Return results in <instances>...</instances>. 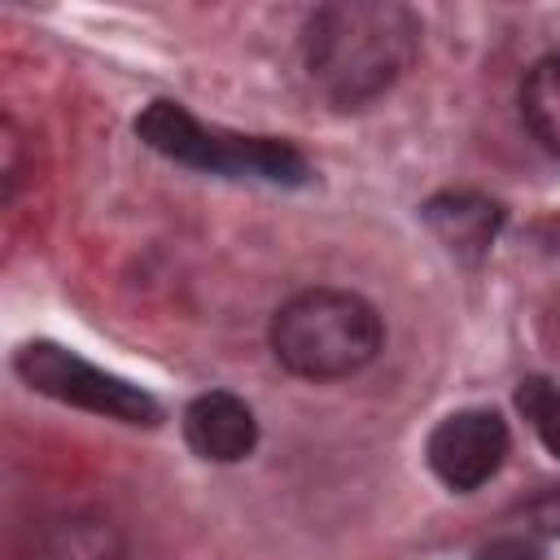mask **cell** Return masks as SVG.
I'll return each instance as SVG.
<instances>
[{
    "label": "cell",
    "instance_id": "cell-1",
    "mask_svg": "<svg viewBox=\"0 0 560 560\" xmlns=\"http://www.w3.org/2000/svg\"><path fill=\"white\" fill-rule=\"evenodd\" d=\"M420 48V22L394 0H332L311 13L302 35L306 74L337 109H363L385 96Z\"/></svg>",
    "mask_w": 560,
    "mask_h": 560
},
{
    "label": "cell",
    "instance_id": "cell-2",
    "mask_svg": "<svg viewBox=\"0 0 560 560\" xmlns=\"http://www.w3.org/2000/svg\"><path fill=\"white\" fill-rule=\"evenodd\" d=\"M385 324L350 289H306L271 315V354L302 381H341L376 359Z\"/></svg>",
    "mask_w": 560,
    "mask_h": 560
},
{
    "label": "cell",
    "instance_id": "cell-3",
    "mask_svg": "<svg viewBox=\"0 0 560 560\" xmlns=\"http://www.w3.org/2000/svg\"><path fill=\"white\" fill-rule=\"evenodd\" d=\"M136 136L153 153L179 166H192V171H210L228 179H262L280 188H298L311 179V166L293 144L271 140V136H236V131L206 127L175 101H153L136 118Z\"/></svg>",
    "mask_w": 560,
    "mask_h": 560
},
{
    "label": "cell",
    "instance_id": "cell-4",
    "mask_svg": "<svg viewBox=\"0 0 560 560\" xmlns=\"http://www.w3.org/2000/svg\"><path fill=\"white\" fill-rule=\"evenodd\" d=\"M13 368L35 394H48L66 407L109 416L122 424H140V429H153L162 420V402L149 389L79 359L74 350H66L57 341H26L13 359Z\"/></svg>",
    "mask_w": 560,
    "mask_h": 560
},
{
    "label": "cell",
    "instance_id": "cell-5",
    "mask_svg": "<svg viewBox=\"0 0 560 560\" xmlns=\"http://www.w3.org/2000/svg\"><path fill=\"white\" fill-rule=\"evenodd\" d=\"M424 455H429V468L438 472L442 486L468 494L499 472V464L508 455V424L490 407L455 411L429 433Z\"/></svg>",
    "mask_w": 560,
    "mask_h": 560
},
{
    "label": "cell",
    "instance_id": "cell-6",
    "mask_svg": "<svg viewBox=\"0 0 560 560\" xmlns=\"http://www.w3.org/2000/svg\"><path fill=\"white\" fill-rule=\"evenodd\" d=\"M184 442L210 464H236L254 451L258 420L245 398L228 389H210L184 407Z\"/></svg>",
    "mask_w": 560,
    "mask_h": 560
},
{
    "label": "cell",
    "instance_id": "cell-7",
    "mask_svg": "<svg viewBox=\"0 0 560 560\" xmlns=\"http://www.w3.org/2000/svg\"><path fill=\"white\" fill-rule=\"evenodd\" d=\"M122 556L127 551H122L118 525L92 512L48 521L31 538V551H26V560H122Z\"/></svg>",
    "mask_w": 560,
    "mask_h": 560
},
{
    "label": "cell",
    "instance_id": "cell-8",
    "mask_svg": "<svg viewBox=\"0 0 560 560\" xmlns=\"http://www.w3.org/2000/svg\"><path fill=\"white\" fill-rule=\"evenodd\" d=\"M424 219L442 236V245H451L455 254L477 258V254L490 249V241L503 223V210L481 192H442L424 206Z\"/></svg>",
    "mask_w": 560,
    "mask_h": 560
},
{
    "label": "cell",
    "instance_id": "cell-9",
    "mask_svg": "<svg viewBox=\"0 0 560 560\" xmlns=\"http://www.w3.org/2000/svg\"><path fill=\"white\" fill-rule=\"evenodd\" d=\"M521 118H525V131L547 153L560 158V52L529 66L521 83Z\"/></svg>",
    "mask_w": 560,
    "mask_h": 560
},
{
    "label": "cell",
    "instance_id": "cell-10",
    "mask_svg": "<svg viewBox=\"0 0 560 560\" xmlns=\"http://www.w3.org/2000/svg\"><path fill=\"white\" fill-rule=\"evenodd\" d=\"M521 407L534 416L542 446L560 459V394H551L542 385H529V389H521Z\"/></svg>",
    "mask_w": 560,
    "mask_h": 560
},
{
    "label": "cell",
    "instance_id": "cell-11",
    "mask_svg": "<svg viewBox=\"0 0 560 560\" xmlns=\"http://www.w3.org/2000/svg\"><path fill=\"white\" fill-rule=\"evenodd\" d=\"M477 560H538V547L525 538H499V542L481 547Z\"/></svg>",
    "mask_w": 560,
    "mask_h": 560
},
{
    "label": "cell",
    "instance_id": "cell-12",
    "mask_svg": "<svg viewBox=\"0 0 560 560\" xmlns=\"http://www.w3.org/2000/svg\"><path fill=\"white\" fill-rule=\"evenodd\" d=\"M534 521H538V529L560 534V490H551L547 499H538V503H534Z\"/></svg>",
    "mask_w": 560,
    "mask_h": 560
}]
</instances>
